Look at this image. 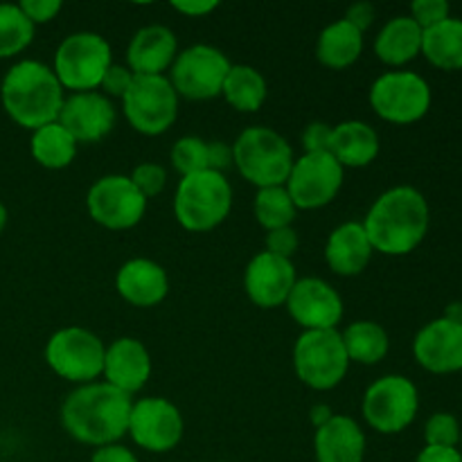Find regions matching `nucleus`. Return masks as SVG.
I'll use <instances>...</instances> for the list:
<instances>
[{
	"instance_id": "9b49d317",
	"label": "nucleus",
	"mask_w": 462,
	"mask_h": 462,
	"mask_svg": "<svg viewBox=\"0 0 462 462\" xmlns=\"http://www.w3.org/2000/svg\"><path fill=\"white\" fill-rule=\"evenodd\" d=\"M370 104L382 120L393 125H413L431 108V88L415 72H386L374 79Z\"/></svg>"
},
{
	"instance_id": "423d86ee",
	"label": "nucleus",
	"mask_w": 462,
	"mask_h": 462,
	"mask_svg": "<svg viewBox=\"0 0 462 462\" xmlns=\"http://www.w3.org/2000/svg\"><path fill=\"white\" fill-rule=\"evenodd\" d=\"M347 365L350 359L337 329H310L298 337L293 347V368L305 386L329 391L343 382Z\"/></svg>"
},
{
	"instance_id": "cd10ccee",
	"label": "nucleus",
	"mask_w": 462,
	"mask_h": 462,
	"mask_svg": "<svg viewBox=\"0 0 462 462\" xmlns=\"http://www.w3.org/2000/svg\"><path fill=\"white\" fill-rule=\"evenodd\" d=\"M422 54L442 70H462V21L447 18L422 34Z\"/></svg>"
},
{
	"instance_id": "72a5a7b5",
	"label": "nucleus",
	"mask_w": 462,
	"mask_h": 462,
	"mask_svg": "<svg viewBox=\"0 0 462 462\" xmlns=\"http://www.w3.org/2000/svg\"><path fill=\"white\" fill-rule=\"evenodd\" d=\"M171 165L183 176L208 170V143L194 135H185L171 149Z\"/></svg>"
},
{
	"instance_id": "20e7f679",
	"label": "nucleus",
	"mask_w": 462,
	"mask_h": 462,
	"mask_svg": "<svg viewBox=\"0 0 462 462\" xmlns=\"http://www.w3.org/2000/svg\"><path fill=\"white\" fill-rule=\"evenodd\" d=\"M293 161L291 144L269 126H251L233 144V162L239 174L260 189L287 183Z\"/></svg>"
},
{
	"instance_id": "a18cd8bd",
	"label": "nucleus",
	"mask_w": 462,
	"mask_h": 462,
	"mask_svg": "<svg viewBox=\"0 0 462 462\" xmlns=\"http://www.w3.org/2000/svg\"><path fill=\"white\" fill-rule=\"evenodd\" d=\"M217 0H174L171 3V7L176 9V12L185 14V16H206V14L215 12L217 9Z\"/></svg>"
},
{
	"instance_id": "4468645a",
	"label": "nucleus",
	"mask_w": 462,
	"mask_h": 462,
	"mask_svg": "<svg viewBox=\"0 0 462 462\" xmlns=\"http://www.w3.org/2000/svg\"><path fill=\"white\" fill-rule=\"evenodd\" d=\"M343 185V167L329 152L305 153L293 161L287 192L296 210H316L337 199Z\"/></svg>"
},
{
	"instance_id": "a211bd4d",
	"label": "nucleus",
	"mask_w": 462,
	"mask_h": 462,
	"mask_svg": "<svg viewBox=\"0 0 462 462\" xmlns=\"http://www.w3.org/2000/svg\"><path fill=\"white\" fill-rule=\"evenodd\" d=\"M296 282V266L291 264V260L271 255L266 251L257 253L248 262L246 273H244V289L248 298L262 310H275L284 305Z\"/></svg>"
},
{
	"instance_id": "c9c22d12",
	"label": "nucleus",
	"mask_w": 462,
	"mask_h": 462,
	"mask_svg": "<svg viewBox=\"0 0 462 462\" xmlns=\"http://www.w3.org/2000/svg\"><path fill=\"white\" fill-rule=\"evenodd\" d=\"M129 179L144 199H152L156 197L158 192H162L167 174L161 165H156V162H143V165L135 167L134 174H131Z\"/></svg>"
},
{
	"instance_id": "0eeeda50",
	"label": "nucleus",
	"mask_w": 462,
	"mask_h": 462,
	"mask_svg": "<svg viewBox=\"0 0 462 462\" xmlns=\"http://www.w3.org/2000/svg\"><path fill=\"white\" fill-rule=\"evenodd\" d=\"M111 45L95 32H77L59 45L54 54V75L59 84L75 93L99 88L111 68Z\"/></svg>"
},
{
	"instance_id": "3c124183",
	"label": "nucleus",
	"mask_w": 462,
	"mask_h": 462,
	"mask_svg": "<svg viewBox=\"0 0 462 462\" xmlns=\"http://www.w3.org/2000/svg\"><path fill=\"white\" fill-rule=\"evenodd\" d=\"M460 449H462V436H460ZM460 454H462V451H460Z\"/></svg>"
},
{
	"instance_id": "09e8293b",
	"label": "nucleus",
	"mask_w": 462,
	"mask_h": 462,
	"mask_svg": "<svg viewBox=\"0 0 462 462\" xmlns=\"http://www.w3.org/2000/svg\"><path fill=\"white\" fill-rule=\"evenodd\" d=\"M442 319L462 325V302H451V305L445 310V316H442Z\"/></svg>"
},
{
	"instance_id": "f257e3e1",
	"label": "nucleus",
	"mask_w": 462,
	"mask_h": 462,
	"mask_svg": "<svg viewBox=\"0 0 462 462\" xmlns=\"http://www.w3.org/2000/svg\"><path fill=\"white\" fill-rule=\"evenodd\" d=\"M134 409L131 395L111 383H86L66 397L61 406V424L68 436L93 447L116 445L129 431Z\"/></svg>"
},
{
	"instance_id": "f704fd0d",
	"label": "nucleus",
	"mask_w": 462,
	"mask_h": 462,
	"mask_svg": "<svg viewBox=\"0 0 462 462\" xmlns=\"http://www.w3.org/2000/svg\"><path fill=\"white\" fill-rule=\"evenodd\" d=\"M460 424L451 413H436L424 427V440L427 447H440V449H456L460 445Z\"/></svg>"
},
{
	"instance_id": "4be33fe9",
	"label": "nucleus",
	"mask_w": 462,
	"mask_h": 462,
	"mask_svg": "<svg viewBox=\"0 0 462 462\" xmlns=\"http://www.w3.org/2000/svg\"><path fill=\"white\" fill-rule=\"evenodd\" d=\"M116 289L126 302L135 307H153L165 300L170 280L165 269L152 260H129L116 275Z\"/></svg>"
},
{
	"instance_id": "393cba45",
	"label": "nucleus",
	"mask_w": 462,
	"mask_h": 462,
	"mask_svg": "<svg viewBox=\"0 0 462 462\" xmlns=\"http://www.w3.org/2000/svg\"><path fill=\"white\" fill-rule=\"evenodd\" d=\"M328 152L341 167H365L377 158L379 135L365 122H341L332 129Z\"/></svg>"
},
{
	"instance_id": "de8ad7c7",
	"label": "nucleus",
	"mask_w": 462,
	"mask_h": 462,
	"mask_svg": "<svg viewBox=\"0 0 462 462\" xmlns=\"http://www.w3.org/2000/svg\"><path fill=\"white\" fill-rule=\"evenodd\" d=\"M332 418H334V413L329 411V406H325V404L323 406H314V411H311V420H314L316 429L323 427V424H328Z\"/></svg>"
},
{
	"instance_id": "4c0bfd02",
	"label": "nucleus",
	"mask_w": 462,
	"mask_h": 462,
	"mask_svg": "<svg viewBox=\"0 0 462 462\" xmlns=\"http://www.w3.org/2000/svg\"><path fill=\"white\" fill-rule=\"evenodd\" d=\"M296 248H298V233L291 228V226L271 230V233L266 235V253H271V255H278V257H284V260H289V257L296 253Z\"/></svg>"
},
{
	"instance_id": "a19ab883",
	"label": "nucleus",
	"mask_w": 462,
	"mask_h": 462,
	"mask_svg": "<svg viewBox=\"0 0 462 462\" xmlns=\"http://www.w3.org/2000/svg\"><path fill=\"white\" fill-rule=\"evenodd\" d=\"M329 135H332V126L325 125V122H311L302 131V147H305V153L328 152Z\"/></svg>"
},
{
	"instance_id": "7c9ffc66",
	"label": "nucleus",
	"mask_w": 462,
	"mask_h": 462,
	"mask_svg": "<svg viewBox=\"0 0 462 462\" xmlns=\"http://www.w3.org/2000/svg\"><path fill=\"white\" fill-rule=\"evenodd\" d=\"M341 338L343 346H346L347 359L364 365H374L379 361H383V356L388 355V347H391L386 329L382 325L373 323V320L352 323L341 334Z\"/></svg>"
},
{
	"instance_id": "412c9836",
	"label": "nucleus",
	"mask_w": 462,
	"mask_h": 462,
	"mask_svg": "<svg viewBox=\"0 0 462 462\" xmlns=\"http://www.w3.org/2000/svg\"><path fill=\"white\" fill-rule=\"evenodd\" d=\"M176 36L165 25L138 30L126 50V61L134 75H162L176 59Z\"/></svg>"
},
{
	"instance_id": "c85d7f7f",
	"label": "nucleus",
	"mask_w": 462,
	"mask_h": 462,
	"mask_svg": "<svg viewBox=\"0 0 462 462\" xmlns=\"http://www.w3.org/2000/svg\"><path fill=\"white\" fill-rule=\"evenodd\" d=\"M32 156L45 170H63L77 156V140L59 122L32 131Z\"/></svg>"
},
{
	"instance_id": "f3484780",
	"label": "nucleus",
	"mask_w": 462,
	"mask_h": 462,
	"mask_svg": "<svg viewBox=\"0 0 462 462\" xmlns=\"http://www.w3.org/2000/svg\"><path fill=\"white\" fill-rule=\"evenodd\" d=\"M116 106L104 93H72L63 102L59 113V125L77 140V143H97L111 134L116 126Z\"/></svg>"
},
{
	"instance_id": "49530a36",
	"label": "nucleus",
	"mask_w": 462,
	"mask_h": 462,
	"mask_svg": "<svg viewBox=\"0 0 462 462\" xmlns=\"http://www.w3.org/2000/svg\"><path fill=\"white\" fill-rule=\"evenodd\" d=\"M415 462H462L458 449H440V447H424Z\"/></svg>"
},
{
	"instance_id": "473e14b6",
	"label": "nucleus",
	"mask_w": 462,
	"mask_h": 462,
	"mask_svg": "<svg viewBox=\"0 0 462 462\" xmlns=\"http://www.w3.org/2000/svg\"><path fill=\"white\" fill-rule=\"evenodd\" d=\"M34 39V25L18 5H0V59L23 52Z\"/></svg>"
},
{
	"instance_id": "1a4fd4ad",
	"label": "nucleus",
	"mask_w": 462,
	"mask_h": 462,
	"mask_svg": "<svg viewBox=\"0 0 462 462\" xmlns=\"http://www.w3.org/2000/svg\"><path fill=\"white\" fill-rule=\"evenodd\" d=\"M106 347L84 328L59 329L45 346V361L59 377L72 383H93L104 373Z\"/></svg>"
},
{
	"instance_id": "58836bf2",
	"label": "nucleus",
	"mask_w": 462,
	"mask_h": 462,
	"mask_svg": "<svg viewBox=\"0 0 462 462\" xmlns=\"http://www.w3.org/2000/svg\"><path fill=\"white\" fill-rule=\"evenodd\" d=\"M131 81H134V72H131L129 68H122V66H116V63H111V68H108L106 75H104L99 88H102L106 95H113V97H125Z\"/></svg>"
},
{
	"instance_id": "f03ea898",
	"label": "nucleus",
	"mask_w": 462,
	"mask_h": 462,
	"mask_svg": "<svg viewBox=\"0 0 462 462\" xmlns=\"http://www.w3.org/2000/svg\"><path fill=\"white\" fill-rule=\"evenodd\" d=\"M429 203L415 188L400 185L383 192L364 221L373 251L383 255H409L429 233Z\"/></svg>"
},
{
	"instance_id": "dca6fc26",
	"label": "nucleus",
	"mask_w": 462,
	"mask_h": 462,
	"mask_svg": "<svg viewBox=\"0 0 462 462\" xmlns=\"http://www.w3.org/2000/svg\"><path fill=\"white\" fill-rule=\"evenodd\" d=\"M287 310L305 332L310 329H337L343 319V300L332 284L319 278H302L293 284L287 298Z\"/></svg>"
},
{
	"instance_id": "f8f14e48",
	"label": "nucleus",
	"mask_w": 462,
	"mask_h": 462,
	"mask_svg": "<svg viewBox=\"0 0 462 462\" xmlns=\"http://www.w3.org/2000/svg\"><path fill=\"white\" fill-rule=\"evenodd\" d=\"M228 72L230 61L221 50L212 45H192L176 54L170 81L176 95L188 99H212L221 95Z\"/></svg>"
},
{
	"instance_id": "6ab92c4d",
	"label": "nucleus",
	"mask_w": 462,
	"mask_h": 462,
	"mask_svg": "<svg viewBox=\"0 0 462 462\" xmlns=\"http://www.w3.org/2000/svg\"><path fill=\"white\" fill-rule=\"evenodd\" d=\"M413 355L429 373H458L462 370V325L447 319L431 320L415 337Z\"/></svg>"
},
{
	"instance_id": "a878e982",
	"label": "nucleus",
	"mask_w": 462,
	"mask_h": 462,
	"mask_svg": "<svg viewBox=\"0 0 462 462\" xmlns=\"http://www.w3.org/2000/svg\"><path fill=\"white\" fill-rule=\"evenodd\" d=\"M424 30L411 16H397L382 27L374 41V52L388 66H404L422 54Z\"/></svg>"
},
{
	"instance_id": "603ef678",
	"label": "nucleus",
	"mask_w": 462,
	"mask_h": 462,
	"mask_svg": "<svg viewBox=\"0 0 462 462\" xmlns=\"http://www.w3.org/2000/svg\"><path fill=\"white\" fill-rule=\"evenodd\" d=\"M221 462H226V460H221Z\"/></svg>"
},
{
	"instance_id": "e433bc0d",
	"label": "nucleus",
	"mask_w": 462,
	"mask_h": 462,
	"mask_svg": "<svg viewBox=\"0 0 462 462\" xmlns=\"http://www.w3.org/2000/svg\"><path fill=\"white\" fill-rule=\"evenodd\" d=\"M411 18L422 30H429V27L449 18V3L447 0H415L411 5Z\"/></svg>"
},
{
	"instance_id": "2eb2a0df",
	"label": "nucleus",
	"mask_w": 462,
	"mask_h": 462,
	"mask_svg": "<svg viewBox=\"0 0 462 462\" xmlns=\"http://www.w3.org/2000/svg\"><path fill=\"white\" fill-rule=\"evenodd\" d=\"M129 433L135 445L152 454L171 451L183 438V415L162 397H147L134 404L129 415Z\"/></svg>"
},
{
	"instance_id": "c03bdc74",
	"label": "nucleus",
	"mask_w": 462,
	"mask_h": 462,
	"mask_svg": "<svg viewBox=\"0 0 462 462\" xmlns=\"http://www.w3.org/2000/svg\"><path fill=\"white\" fill-rule=\"evenodd\" d=\"M90 462H140L135 458L134 451H129L126 447L122 445H108V447H99L97 451L93 454Z\"/></svg>"
},
{
	"instance_id": "bb28decb",
	"label": "nucleus",
	"mask_w": 462,
	"mask_h": 462,
	"mask_svg": "<svg viewBox=\"0 0 462 462\" xmlns=\"http://www.w3.org/2000/svg\"><path fill=\"white\" fill-rule=\"evenodd\" d=\"M361 52H364V34L346 18L325 27L316 43L319 61L334 70L352 66L361 57Z\"/></svg>"
},
{
	"instance_id": "b1692460",
	"label": "nucleus",
	"mask_w": 462,
	"mask_h": 462,
	"mask_svg": "<svg viewBox=\"0 0 462 462\" xmlns=\"http://www.w3.org/2000/svg\"><path fill=\"white\" fill-rule=\"evenodd\" d=\"M373 257V244L365 235L364 224L347 221L332 230L325 246V260L338 275H359Z\"/></svg>"
},
{
	"instance_id": "ddd939ff",
	"label": "nucleus",
	"mask_w": 462,
	"mask_h": 462,
	"mask_svg": "<svg viewBox=\"0 0 462 462\" xmlns=\"http://www.w3.org/2000/svg\"><path fill=\"white\" fill-rule=\"evenodd\" d=\"M93 221L108 230H129L140 224L147 210V199L138 192L129 176H104L95 180L86 197Z\"/></svg>"
},
{
	"instance_id": "8fccbe9b",
	"label": "nucleus",
	"mask_w": 462,
	"mask_h": 462,
	"mask_svg": "<svg viewBox=\"0 0 462 462\" xmlns=\"http://www.w3.org/2000/svg\"><path fill=\"white\" fill-rule=\"evenodd\" d=\"M5 226H7V208H5L3 203H0V235H3Z\"/></svg>"
},
{
	"instance_id": "ea45409f",
	"label": "nucleus",
	"mask_w": 462,
	"mask_h": 462,
	"mask_svg": "<svg viewBox=\"0 0 462 462\" xmlns=\"http://www.w3.org/2000/svg\"><path fill=\"white\" fill-rule=\"evenodd\" d=\"M18 7L30 18L32 25H36V23L52 21L61 12V0H23Z\"/></svg>"
},
{
	"instance_id": "7ed1b4c3",
	"label": "nucleus",
	"mask_w": 462,
	"mask_h": 462,
	"mask_svg": "<svg viewBox=\"0 0 462 462\" xmlns=\"http://www.w3.org/2000/svg\"><path fill=\"white\" fill-rule=\"evenodd\" d=\"M0 99L7 116L23 129L36 131L59 120L63 102V86L54 70L41 61H18L5 75Z\"/></svg>"
},
{
	"instance_id": "6e6552de",
	"label": "nucleus",
	"mask_w": 462,
	"mask_h": 462,
	"mask_svg": "<svg viewBox=\"0 0 462 462\" xmlns=\"http://www.w3.org/2000/svg\"><path fill=\"white\" fill-rule=\"evenodd\" d=\"M122 104L129 125L143 135L165 134L179 116V95L162 75H134Z\"/></svg>"
},
{
	"instance_id": "39448f33",
	"label": "nucleus",
	"mask_w": 462,
	"mask_h": 462,
	"mask_svg": "<svg viewBox=\"0 0 462 462\" xmlns=\"http://www.w3.org/2000/svg\"><path fill=\"white\" fill-rule=\"evenodd\" d=\"M233 206V189L219 171H199L183 176L176 188L174 212L179 224L192 233L217 228L228 217Z\"/></svg>"
},
{
	"instance_id": "5701e85b",
	"label": "nucleus",
	"mask_w": 462,
	"mask_h": 462,
	"mask_svg": "<svg viewBox=\"0 0 462 462\" xmlns=\"http://www.w3.org/2000/svg\"><path fill=\"white\" fill-rule=\"evenodd\" d=\"M314 451L319 462H364L365 436L352 418L334 415L316 429Z\"/></svg>"
},
{
	"instance_id": "aec40b11",
	"label": "nucleus",
	"mask_w": 462,
	"mask_h": 462,
	"mask_svg": "<svg viewBox=\"0 0 462 462\" xmlns=\"http://www.w3.org/2000/svg\"><path fill=\"white\" fill-rule=\"evenodd\" d=\"M102 374L113 388L134 395L152 374V356L138 338L122 337L106 347Z\"/></svg>"
},
{
	"instance_id": "9d476101",
	"label": "nucleus",
	"mask_w": 462,
	"mask_h": 462,
	"mask_svg": "<svg viewBox=\"0 0 462 462\" xmlns=\"http://www.w3.org/2000/svg\"><path fill=\"white\" fill-rule=\"evenodd\" d=\"M420 395L411 379L402 374H386L370 383L364 395V418L374 431L400 433L411 427L418 415Z\"/></svg>"
},
{
	"instance_id": "c756f323",
	"label": "nucleus",
	"mask_w": 462,
	"mask_h": 462,
	"mask_svg": "<svg viewBox=\"0 0 462 462\" xmlns=\"http://www.w3.org/2000/svg\"><path fill=\"white\" fill-rule=\"evenodd\" d=\"M266 79L251 66H230L221 95L233 108L242 113L260 111L266 99Z\"/></svg>"
},
{
	"instance_id": "2f4dec72",
	"label": "nucleus",
	"mask_w": 462,
	"mask_h": 462,
	"mask_svg": "<svg viewBox=\"0 0 462 462\" xmlns=\"http://www.w3.org/2000/svg\"><path fill=\"white\" fill-rule=\"evenodd\" d=\"M255 217L262 228H266L269 233L291 226V221L296 219V206H293L287 188L278 185V188L260 189L255 197Z\"/></svg>"
},
{
	"instance_id": "79ce46f5",
	"label": "nucleus",
	"mask_w": 462,
	"mask_h": 462,
	"mask_svg": "<svg viewBox=\"0 0 462 462\" xmlns=\"http://www.w3.org/2000/svg\"><path fill=\"white\" fill-rule=\"evenodd\" d=\"M233 165V147L221 140L208 143V170L224 174L226 167Z\"/></svg>"
},
{
	"instance_id": "37998d69",
	"label": "nucleus",
	"mask_w": 462,
	"mask_h": 462,
	"mask_svg": "<svg viewBox=\"0 0 462 462\" xmlns=\"http://www.w3.org/2000/svg\"><path fill=\"white\" fill-rule=\"evenodd\" d=\"M346 21L352 23V25L356 27V30L364 34L365 30H368L370 25H373L374 21V7L370 3H356L352 5L350 9H347L346 14Z\"/></svg>"
}]
</instances>
